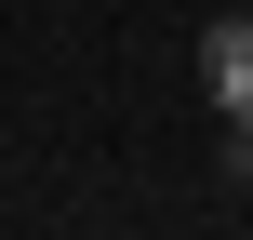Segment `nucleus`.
Here are the masks:
<instances>
[{"label": "nucleus", "mask_w": 253, "mask_h": 240, "mask_svg": "<svg viewBox=\"0 0 253 240\" xmlns=\"http://www.w3.org/2000/svg\"><path fill=\"white\" fill-rule=\"evenodd\" d=\"M200 80H213V107L253 134V13H213V40H200Z\"/></svg>", "instance_id": "1"}]
</instances>
